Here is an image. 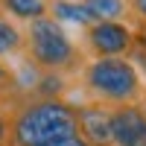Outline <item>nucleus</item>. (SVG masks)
<instances>
[{
    "label": "nucleus",
    "instance_id": "f257e3e1",
    "mask_svg": "<svg viewBox=\"0 0 146 146\" xmlns=\"http://www.w3.org/2000/svg\"><path fill=\"white\" fill-rule=\"evenodd\" d=\"M79 135L76 102L64 96H21L9 111L12 146H50Z\"/></svg>",
    "mask_w": 146,
    "mask_h": 146
},
{
    "label": "nucleus",
    "instance_id": "f03ea898",
    "mask_svg": "<svg viewBox=\"0 0 146 146\" xmlns=\"http://www.w3.org/2000/svg\"><path fill=\"white\" fill-rule=\"evenodd\" d=\"M23 58L38 73H56V76L82 73L85 62H88L82 47L50 15L27 23V32H23Z\"/></svg>",
    "mask_w": 146,
    "mask_h": 146
},
{
    "label": "nucleus",
    "instance_id": "7ed1b4c3",
    "mask_svg": "<svg viewBox=\"0 0 146 146\" xmlns=\"http://www.w3.org/2000/svg\"><path fill=\"white\" fill-rule=\"evenodd\" d=\"M82 85L102 105H126L140 102L146 94V82L131 64V58H91L82 67Z\"/></svg>",
    "mask_w": 146,
    "mask_h": 146
},
{
    "label": "nucleus",
    "instance_id": "20e7f679",
    "mask_svg": "<svg viewBox=\"0 0 146 146\" xmlns=\"http://www.w3.org/2000/svg\"><path fill=\"white\" fill-rule=\"evenodd\" d=\"M82 41L94 58H129L135 50V29L123 21H94L85 27Z\"/></svg>",
    "mask_w": 146,
    "mask_h": 146
},
{
    "label": "nucleus",
    "instance_id": "39448f33",
    "mask_svg": "<svg viewBox=\"0 0 146 146\" xmlns=\"http://www.w3.org/2000/svg\"><path fill=\"white\" fill-rule=\"evenodd\" d=\"M111 146H146V111L140 102L111 105Z\"/></svg>",
    "mask_w": 146,
    "mask_h": 146
},
{
    "label": "nucleus",
    "instance_id": "423d86ee",
    "mask_svg": "<svg viewBox=\"0 0 146 146\" xmlns=\"http://www.w3.org/2000/svg\"><path fill=\"white\" fill-rule=\"evenodd\" d=\"M79 137L94 146H111V105L102 102H79L76 105Z\"/></svg>",
    "mask_w": 146,
    "mask_h": 146
},
{
    "label": "nucleus",
    "instance_id": "0eeeda50",
    "mask_svg": "<svg viewBox=\"0 0 146 146\" xmlns=\"http://www.w3.org/2000/svg\"><path fill=\"white\" fill-rule=\"evenodd\" d=\"M50 18H56L58 23H76V27H91L96 21L91 15V9L82 3V0H50Z\"/></svg>",
    "mask_w": 146,
    "mask_h": 146
},
{
    "label": "nucleus",
    "instance_id": "6e6552de",
    "mask_svg": "<svg viewBox=\"0 0 146 146\" xmlns=\"http://www.w3.org/2000/svg\"><path fill=\"white\" fill-rule=\"evenodd\" d=\"M0 12L6 18L32 23L44 15H50V0H0Z\"/></svg>",
    "mask_w": 146,
    "mask_h": 146
},
{
    "label": "nucleus",
    "instance_id": "1a4fd4ad",
    "mask_svg": "<svg viewBox=\"0 0 146 146\" xmlns=\"http://www.w3.org/2000/svg\"><path fill=\"white\" fill-rule=\"evenodd\" d=\"M23 56V29H18L15 21L0 15V58Z\"/></svg>",
    "mask_w": 146,
    "mask_h": 146
},
{
    "label": "nucleus",
    "instance_id": "9d476101",
    "mask_svg": "<svg viewBox=\"0 0 146 146\" xmlns=\"http://www.w3.org/2000/svg\"><path fill=\"white\" fill-rule=\"evenodd\" d=\"M96 21H123L129 15L126 0H82Z\"/></svg>",
    "mask_w": 146,
    "mask_h": 146
},
{
    "label": "nucleus",
    "instance_id": "9b49d317",
    "mask_svg": "<svg viewBox=\"0 0 146 146\" xmlns=\"http://www.w3.org/2000/svg\"><path fill=\"white\" fill-rule=\"evenodd\" d=\"M21 96H23V88H21L18 73L0 58V100H3L6 105H15Z\"/></svg>",
    "mask_w": 146,
    "mask_h": 146
},
{
    "label": "nucleus",
    "instance_id": "f8f14e48",
    "mask_svg": "<svg viewBox=\"0 0 146 146\" xmlns=\"http://www.w3.org/2000/svg\"><path fill=\"white\" fill-rule=\"evenodd\" d=\"M9 111H12V105L0 100V146H9Z\"/></svg>",
    "mask_w": 146,
    "mask_h": 146
},
{
    "label": "nucleus",
    "instance_id": "ddd939ff",
    "mask_svg": "<svg viewBox=\"0 0 146 146\" xmlns=\"http://www.w3.org/2000/svg\"><path fill=\"white\" fill-rule=\"evenodd\" d=\"M126 6L137 18V23H146V0H126Z\"/></svg>",
    "mask_w": 146,
    "mask_h": 146
},
{
    "label": "nucleus",
    "instance_id": "4468645a",
    "mask_svg": "<svg viewBox=\"0 0 146 146\" xmlns=\"http://www.w3.org/2000/svg\"><path fill=\"white\" fill-rule=\"evenodd\" d=\"M50 146H94V143H88V140L79 137V135H73V137H64V140H56Z\"/></svg>",
    "mask_w": 146,
    "mask_h": 146
},
{
    "label": "nucleus",
    "instance_id": "2eb2a0df",
    "mask_svg": "<svg viewBox=\"0 0 146 146\" xmlns=\"http://www.w3.org/2000/svg\"><path fill=\"white\" fill-rule=\"evenodd\" d=\"M135 44L146 50V23H137V29H135Z\"/></svg>",
    "mask_w": 146,
    "mask_h": 146
},
{
    "label": "nucleus",
    "instance_id": "dca6fc26",
    "mask_svg": "<svg viewBox=\"0 0 146 146\" xmlns=\"http://www.w3.org/2000/svg\"><path fill=\"white\" fill-rule=\"evenodd\" d=\"M140 105H143V111H146V94H143V100H140Z\"/></svg>",
    "mask_w": 146,
    "mask_h": 146
},
{
    "label": "nucleus",
    "instance_id": "f3484780",
    "mask_svg": "<svg viewBox=\"0 0 146 146\" xmlns=\"http://www.w3.org/2000/svg\"><path fill=\"white\" fill-rule=\"evenodd\" d=\"M0 15H3V12H0Z\"/></svg>",
    "mask_w": 146,
    "mask_h": 146
},
{
    "label": "nucleus",
    "instance_id": "a211bd4d",
    "mask_svg": "<svg viewBox=\"0 0 146 146\" xmlns=\"http://www.w3.org/2000/svg\"><path fill=\"white\" fill-rule=\"evenodd\" d=\"M9 146H12V143H9Z\"/></svg>",
    "mask_w": 146,
    "mask_h": 146
}]
</instances>
